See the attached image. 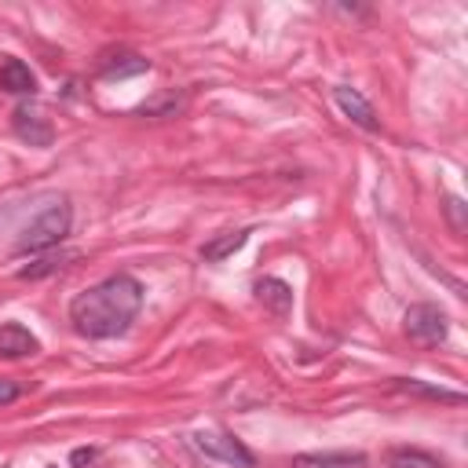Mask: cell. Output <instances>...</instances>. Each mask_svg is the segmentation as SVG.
I'll list each match as a JSON object with an SVG mask.
<instances>
[{"label":"cell","instance_id":"obj_7","mask_svg":"<svg viewBox=\"0 0 468 468\" xmlns=\"http://www.w3.org/2000/svg\"><path fill=\"white\" fill-rule=\"evenodd\" d=\"M333 99H336V106L358 124V128H366V132H377L380 128V121H377V113H373V106L355 91V88H347V84H340L336 91H333Z\"/></svg>","mask_w":468,"mask_h":468},{"label":"cell","instance_id":"obj_3","mask_svg":"<svg viewBox=\"0 0 468 468\" xmlns=\"http://www.w3.org/2000/svg\"><path fill=\"white\" fill-rule=\"evenodd\" d=\"M402 325H406V336H413L420 344H439L446 336V314L435 303H413L406 311Z\"/></svg>","mask_w":468,"mask_h":468},{"label":"cell","instance_id":"obj_15","mask_svg":"<svg viewBox=\"0 0 468 468\" xmlns=\"http://www.w3.org/2000/svg\"><path fill=\"white\" fill-rule=\"evenodd\" d=\"M48 468H51V464H48Z\"/></svg>","mask_w":468,"mask_h":468},{"label":"cell","instance_id":"obj_9","mask_svg":"<svg viewBox=\"0 0 468 468\" xmlns=\"http://www.w3.org/2000/svg\"><path fill=\"white\" fill-rule=\"evenodd\" d=\"M292 468H366L362 453L351 450H325V453H296Z\"/></svg>","mask_w":468,"mask_h":468},{"label":"cell","instance_id":"obj_4","mask_svg":"<svg viewBox=\"0 0 468 468\" xmlns=\"http://www.w3.org/2000/svg\"><path fill=\"white\" fill-rule=\"evenodd\" d=\"M194 442H197V450H205L216 461H227V464H238V468H252V453L241 446V439H234L227 431H197Z\"/></svg>","mask_w":468,"mask_h":468},{"label":"cell","instance_id":"obj_11","mask_svg":"<svg viewBox=\"0 0 468 468\" xmlns=\"http://www.w3.org/2000/svg\"><path fill=\"white\" fill-rule=\"evenodd\" d=\"M150 69V62L146 58H139V55H132V51H117V55H106L102 58V66H99V73L102 77H132V73H146Z\"/></svg>","mask_w":468,"mask_h":468},{"label":"cell","instance_id":"obj_10","mask_svg":"<svg viewBox=\"0 0 468 468\" xmlns=\"http://www.w3.org/2000/svg\"><path fill=\"white\" fill-rule=\"evenodd\" d=\"M256 296H260V303H267L274 314H285V311L292 307V289H289L282 278H263V282H256Z\"/></svg>","mask_w":468,"mask_h":468},{"label":"cell","instance_id":"obj_6","mask_svg":"<svg viewBox=\"0 0 468 468\" xmlns=\"http://www.w3.org/2000/svg\"><path fill=\"white\" fill-rule=\"evenodd\" d=\"M40 351V340L18 325V322H4L0 325V358H26V355H37Z\"/></svg>","mask_w":468,"mask_h":468},{"label":"cell","instance_id":"obj_14","mask_svg":"<svg viewBox=\"0 0 468 468\" xmlns=\"http://www.w3.org/2000/svg\"><path fill=\"white\" fill-rule=\"evenodd\" d=\"M15 399H18V384L0 380V406H4V402H15Z\"/></svg>","mask_w":468,"mask_h":468},{"label":"cell","instance_id":"obj_12","mask_svg":"<svg viewBox=\"0 0 468 468\" xmlns=\"http://www.w3.org/2000/svg\"><path fill=\"white\" fill-rule=\"evenodd\" d=\"M388 468H446V464L435 453H428V450L402 446V450H391L388 453Z\"/></svg>","mask_w":468,"mask_h":468},{"label":"cell","instance_id":"obj_13","mask_svg":"<svg viewBox=\"0 0 468 468\" xmlns=\"http://www.w3.org/2000/svg\"><path fill=\"white\" fill-rule=\"evenodd\" d=\"M245 241H249V230H227L223 238H216V241H205V245H201V256L216 263V260H227L230 252H238Z\"/></svg>","mask_w":468,"mask_h":468},{"label":"cell","instance_id":"obj_5","mask_svg":"<svg viewBox=\"0 0 468 468\" xmlns=\"http://www.w3.org/2000/svg\"><path fill=\"white\" fill-rule=\"evenodd\" d=\"M15 135L26 139L29 146H51L55 128H51V121H48L40 110H33V106H18V110H15Z\"/></svg>","mask_w":468,"mask_h":468},{"label":"cell","instance_id":"obj_1","mask_svg":"<svg viewBox=\"0 0 468 468\" xmlns=\"http://www.w3.org/2000/svg\"><path fill=\"white\" fill-rule=\"evenodd\" d=\"M143 307V285L132 274H110L106 282L84 289L69 303V322L88 340L117 336L132 325V318Z\"/></svg>","mask_w":468,"mask_h":468},{"label":"cell","instance_id":"obj_8","mask_svg":"<svg viewBox=\"0 0 468 468\" xmlns=\"http://www.w3.org/2000/svg\"><path fill=\"white\" fill-rule=\"evenodd\" d=\"M0 91H11V95H33V91H37V77H33V69H29L22 58L4 55V58H0Z\"/></svg>","mask_w":468,"mask_h":468},{"label":"cell","instance_id":"obj_2","mask_svg":"<svg viewBox=\"0 0 468 468\" xmlns=\"http://www.w3.org/2000/svg\"><path fill=\"white\" fill-rule=\"evenodd\" d=\"M69 223H73V212L66 201H55L51 208H44L37 219H29L22 227V238H18V252H44L51 245H58L66 234H69Z\"/></svg>","mask_w":468,"mask_h":468}]
</instances>
